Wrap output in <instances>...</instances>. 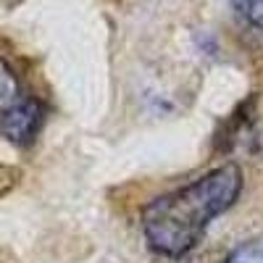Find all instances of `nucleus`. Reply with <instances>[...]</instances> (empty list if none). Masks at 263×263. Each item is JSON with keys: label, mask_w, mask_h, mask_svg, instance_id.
Instances as JSON below:
<instances>
[{"label": "nucleus", "mask_w": 263, "mask_h": 263, "mask_svg": "<svg viewBox=\"0 0 263 263\" xmlns=\"http://www.w3.org/2000/svg\"><path fill=\"white\" fill-rule=\"evenodd\" d=\"M42 105L21 98L6 114H0V135L13 145H32L42 126Z\"/></svg>", "instance_id": "2"}, {"label": "nucleus", "mask_w": 263, "mask_h": 263, "mask_svg": "<svg viewBox=\"0 0 263 263\" xmlns=\"http://www.w3.org/2000/svg\"><path fill=\"white\" fill-rule=\"evenodd\" d=\"M242 192V171L224 163L182 190L166 192L142 208V234L147 245L168 258L187 255L203 239L208 224L234 205Z\"/></svg>", "instance_id": "1"}, {"label": "nucleus", "mask_w": 263, "mask_h": 263, "mask_svg": "<svg viewBox=\"0 0 263 263\" xmlns=\"http://www.w3.org/2000/svg\"><path fill=\"white\" fill-rule=\"evenodd\" d=\"M229 263H260V258L253 253V250H239V253H234L232 255V260Z\"/></svg>", "instance_id": "5"}, {"label": "nucleus", "mask_w": 263, "mask_h": 263, "mask_svg": "<svg viewBox=\"0 0 263 263\" xmlns=\"http://www.w3.org/2000/svg\"><path fill=\"white\" fill-rule=\"evenodd\" d=\"M232 6L250 27L263 29V0H232Z\"/></svg>", "instance_id": "4"}, {"label": "nucleus", "mask_w": 263, "mask_h": 263, "mask_svg": "<svg viewBox=\"0 0 263 263\" xmlns=\"http://www.w3.org/2000/svg\"><path fill=\"white\" fill-rule=\"evenodd\" d=\"M18 100H21L18 79H16L13 69L6 63V58H0V114H6Z\"/></svg>", "instance_id": "3"}]
</instances>
